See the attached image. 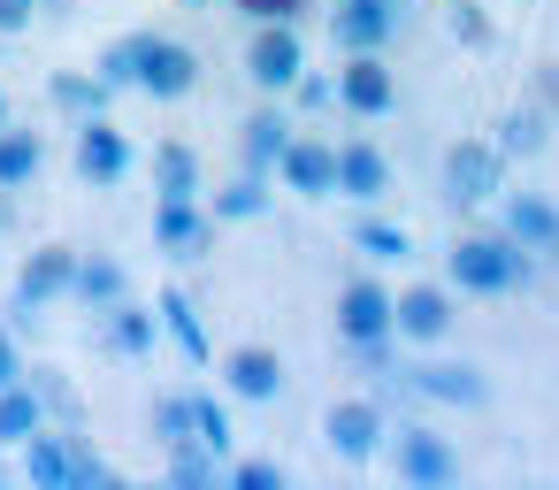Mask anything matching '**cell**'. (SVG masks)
Wrapping results in <instances>:
<instances>
[{
    "label": "cell",
    "instance_id": "46",
    "mask_svg": "<svg viewBox=\"0 0 559 490\" xmlns=\"http://www.w3.org/2000/svg\"><path fill=\"white\" fill-rule=\"evenodd\" d=\"M9 475H16V467H9V444H0V482H9Z\"/></svg>",
    "mask_w": 559,
    "mask_h": 490
},
{
    "label": "cell",
    "instance_id": "26",
    "mask_svg": "<svg viewBox=\"0 0 559 490\" xmlns=\"http://www.w3.org/2000/svg\"><path fill=\"white\" fill-rule=\"evenodd\" d=\"M131 291V276H123V261L116 253H78V276H70V299L93 314V307H108V299H123Z\"/></svg>",
    "mask_w": 559,
    "mask_h": 490
},
{
    "label": "cell",
    "instance_id": "22",
    "mask_svg": "<svg viewBox=\"0 0 559 490\" xmlns=\"http://www.w3.org/2000/svg\"><path fill=\"white\" fill-rule=\"evenodd\" d=\"M154 314H162V337L192 360V368H207L215 360V345H207V322H200V307H192V291H177V284H162L154 291Z\"/></svg>",
    "mask_w": 559,
    "mask_h": 490
},
{
    "label": "cell",
    "instance_id": "20",
    "mask_svg": "<svg viewBox=\"0 0 559 490\" xmlns=\"http://www.w3.org/2000/svg\"><path fill=\"white\" fill-rule=\"evenodd\" d=\"M223 391L246 398V406H269V398L284 391V360H276L269 345H230V352H223Z\"/></svg>",
    "mask_w": 559,
    "mask_h": 490
},
{
    "label": "cell",
    "instance_id": "25",
    "mask_svg": "<svg viewBox=\"0 0 559 490\" xmlns=\"http://www.w3.org/2000/svg\"><path fill=\"white\" fill-rule=\"evenodd\" d=\"M39 169H47V139L39 131H16V116H9V123H0V192L39 184Z\"/></svg>",
    "mask_w": 559,
    "mask_h": 490
},
{
    "label": "cell",
    "instance_id": "31",
    "mask_svg": "<svg viewBox=\"0 0 559 490\" xmlns=\"http://www.w3.org/2000/svg\"><path fill=\"white\" fill-rule=\"evenodd\" d=\"M39 421H47V406H39V391H32V383H0V444L16 452Z\"/></svg>",
    "mask_w": 559,
    "mask_h": 490
},
{
    "label": "cell",
    "instance_id": "13",
    "mask_svg": "<svg viewBox=\"0 0 559 490\" xmlns=\"http://www.w3.org/2000/svg\"><path fill=\"white\" fill-rule=\"evenodd\" d=\"M215 246V215L207 200H154V253L169 261H200Z\"/></svg>",
    "mask_w": 559,
    "mask_h": 490
},
{
    "label": "cell",
    "instance_id": "12",
    "mask_svg": "<svg viewBox=\"0 0 559 490\" xmlns=\"http://www.w3.org/2000/svg\"><path fill=\"white\" fill-rule=\"evenodd\" d=\"M322 437H330V452L337 459H376L383 452V437H391V414L376 406V398H337L330 414H322Z\"/></svg>",
    "mask_w": 559,
    "mask_h": 490
},
{
    "label": "cell",
    "instance_id": "43",
    "mask_svg": "<svg viewBox=\"0 0 559 490\" xmlns=\"http://www.w3.org/2000/svg\"><path fill=\"white\" fill-rule=\"evenodd\" d=\"M9 230H24V207H16V192H0V238Z\"/></svg>",
    "mask_w": 559,
    "mask_h": 490
},
{
    "label": "cell",
    "instance_id": "29",
    "mask_svg": "<svg viewBox=\"0 0 559 490\" xmlns=\"http://www.w3.org/2000/svg\"><path fill=\"white\" fill-rule=\"evenodd\" d=\"M207 215H215V223H253V215H269V177L238 169L223 192H207Z\"/></svg>",
    "mask_w": 559,
    "mask_h": 490
},
{
    "label": "cell",
    "instance_id": "40",
    "mask_svg": "<svg viewBox=\"0 0 559 490\" xmlns=\"http://www.w3.org/2000/svg\"><path fill=\"white\" fill-rule=\"evenodd\" d=\"M528 100L559 123V62H536V77H528Z\"/></svg>",
    "mask_w": 559,
    "mask_h": 490
},
{
    "label": "cell",
    "instance_id": "14",
    "mask_svg": "<svg viewBox=\"0 0 559 490\" xmlns=\"http://www.w3.org/2000/svg\"><path fill=\"white\" fill-rule=\"evenodd\" d=\"M93 330H100V345L116 360H154V345H162V314H146L131 291L108 299V307H93Z\"/></svg>",
    "mask_w": 559,
    "mask_h": 490
},
{
    "label": "cell",
    "instance_id": "35",
    "mask_svg": "<svg viewBox=\"0 0 559 490\" xmlns=\"http://www.w3.org/2000/svg\"><path fill=\"white\" fill-rule=\"evenodd\" d=\"M169 482H177V490H207V482H223V467H215L207 444H177V452H169Z\"/></svg>",
    "mask_w": 559,
    "mask_h": 490
},
{
    "label": "cell",
    "instance_id": "3",
    "mask_svg": "<svg viewBox=\"0 0 559 490\" xmlns=\"http://www.w3.org/2000/svg\"><path fill=\"white\" fill-rule=\"evenodd\" d=\"M131 55H139L131 93H146V100H185L200 85V55L185 39H169V32H131Z\"/></svg>",
    "mask_w": 559,
    "mask_h": 490
},
{
    "label": "cell",
    "instance_id": "19",
    "mask_svg": "<svg viewBox=\"0 0 559 490\" xmlns=\"http://www.w3.org/2000/svg\"><path fill=\"white\" fill-rule=\"evenodd\" d=\"M292 131H299V116H292V108H276V100H269V108H253V116L238 123V169L269 177V169H276V154L292 146Z\"/></svg>",
    "mask_w": 559,
    "mask_h": 490
},
{
    "label": "cell",
    "instance_id": "1",
    "mask_svg": "<svg viewBox=\"0 0 559 490\" xmlns=\"http://www.w3.org/2000/svg\"><path fill=\"white\" fill-rule=\"evenodd\" d=\"M528 276H536V253L513 246L506 230H467V238H452V253H444V284L467 291V299H506V291H521Z\"/></svg>",
    "mask_w": 559,
    "mask_h": 490
},
{
    "label": "cell",
    "instance_id": "44",
    "mask_svg": "<svg viewBox=\"0 0 559 490\" xmlns=\"http://www.w3.org/2000/svg\"><path fill=\"white\" fill-rule=\"evenodd\" d=\"M39 16H55V24H70V16H78V0H39Z\"/></svg>",
    "mask_w": 559,
    "mask_h": 490
},
{
    "label": "cell",
    "instance_id": "30",
    "mask_svg": "<svg viewBox=\"0 0 559 490\" xmlns=\"http://www.w3.org/2000/svg\"><path fill=\"white\" fill-rule=\"evenodd\" d=\"M353 246H360L368 261H391V268H399V261H414V230H406V223H391V215H360V223H353Z\"/></svg>",
    "mask_w": 559,
    "mask_h": 490
},
{
    "label": "cell",
    "instance_id": "39",
    "mask_svg": "<svg viewBox=\"0 0 559 490\" xmlns=\"http://www.w3.org/2000/svg\"><path fill=\"white\" fill-rule=\"evenodd\" d=\"M452 39L460 47H490V16L475 9V0H452Z\"/></svg>",
    "mask_w": 559,
    "mask_h": 490
},
{
    "label": "cell",
    "instance_id": "10",
    "mask_svg": "<svg viewBox=\"0 0 559 490\" xmlns=\"http://www.w3.org/2000/svg\"><path fill=\"white\" fill-rule=\"evenodd\" d=\"M269 177H276L284 192H299V200H337V146L314 139V131H292V146L276 154Z\"/></svg>",
    "mask_w": 559,
    "mask_h": 490
},
{
    "label": "cell",
    "instance_id": "9",
    "mask_svg": "<svg viewBox=\"0 0 559 490\" xmlns=\"http://www.w3.org/2000/svg\"><path fill=\"white\" fill-rule=\"evenodd\" d=\"M452 322H460L452 284H406V291H391V337H406V345H444Z\"/></svg>",
    "mask_w": 559,
    "mask_h": 490
},
{
    "label": "cell",
    "instance_id": "11",
    "mask_svg": "<svg viewBox=\"0 0 559 490\" xmlns=\"http://www.w3.org/2000/svg\"><path fill=\"white\" fill-rule=\"evenodd\" d=\"M337 108H345L353 123H383V116L399 108L391 62H383V55H345V70H337Z\"/></svg>",
    "mask_w": 559,
    "mask_h": 490
},
{
    "label": "cell",
    "instance_id": "4",
    "mask_svg": "<svg viewBox=\"0 0 559 490\" xmlns=\"http://www.w3.org/2000/svg\"><path fill=\"white\" fill-rule=\"evenodd\" d=\"M406 32V0H330V47L337 55H391Z\"/></svg>",
    "mask_w": 559,
    "mask_h": 490
},
{
    "label": "cell",
    "instance_id": "28",
    "mask_svg": "<svg viewBox=\"0 0 559 490\" xmlns=\"http://www.w3.org/2000/svg\"><path fill=\"white\" fill-rule=\"evenodd\" d=\"M24 383L39 391V406H47V421H62V429H85V398H78V383H70V368H55V360H39V368H24Z\"/></svg>",
    "mask_w": 559,
    "mask_h": 490
},
{
    "label": "cell",
    "instance_id": "36",
    "mask_svg": "<svg viewBox=\"0 0 559 490\" xmlns=\"http://www.w3.org/2000/svg\"><path fill=\"white\" fill-rule=\"evenodd\" d=\"M330 108H337V77L299 70V77H292V116H330Z\"/></svg>",
    "mask_w": 559,
    "mask_h": 490
},
{
    "label": "cell",
    "instance_id": "21",
    "mask_svg": "<svg viewBox=\"0 0 559 490\" xmlns=\"http://www.w3.org/2000/svg\"><path fill=\"white\" fill-rule=\"evenodd\" d=\"M383 192H391V162H383V146H376V139H345V146H337V200L376 207Z\"/></svg>",
    "mask_w": 559,
    "mask_h": 490
},
{
    "label": "cell",
    "instance_id": "5",
    "mask_svg": "<svg viewBox=\"0 0 559 490\" xmlns=\"http://www.w3.org/2000/svg\"><path fill=\"white\" fill-rule=\"evenodd\" d=\"M391 467H399V482H414V490H444V482H460V444H452L444 429H429V421H399Z\"/></svg>",
    "mask_w": 559,
    "mask_h": 490
},
{
    "label": "cell",
    "instance_id": "2",
    "mask_svg": "<svg viewBox=\"0 0 559 490\" xmlns=\"http://www.w3.org/2000/svg\"><path fill=\"white\" fill-rule=\"evenodd\" d=\"M70 276H78V246H39V253H24V268H16V284H9V330H39V314L55 307V299H70Z\"/></svg>",
    "mask_w": 559,
    "mask_h": 490
},
{
    "label": "cell",
    "instance_id": "24",
    "mask_svg": "<svg viewBox=\"0 0 559 490\" xmlns=\"http://www.w3.org/2000/svg\"><path fill=\"white\" fill-rule=\"evenodd\" d=\"M47 108H55V116H70V123H85V116H108V108H116V93H108L93 70H55V77H47Z\"/></svg>",
    "mask_w": 559,
    "mask_h": 490
},
{
    "label": "cell",
    "instance_id": "15",
    "mask_svg": "<svg viewBox=\"0 0 559 490\" xmlns=\"http://www.w3.org/2000/svg\"><path fill=\"white\" fill-rule=\"evenodd\" d=\"M406 383L421 406H490V375L475 360H421V368H406Z\"/></svg>",
    "mask_w": 559,
    "mask_h": 490
},
{
    "label": "cell",
    "instance_id": "42",
    "mask_svg": "<svg viewBox=\"0 0 559 490\" xmlns=\"http://www.w3.org/2000/svg\"><path fill=\"white\" fill-rule=\"evenodd\" d=\"M0 383H24V352H16V330L0 322Z\"/></svg>",
    "mask_w": 559,
    "mask_h": 490
},
{
    "label": "cell",
    "instance_id": "17",
    "mask_svg": "<svg viewBox=\"0 0 559 490\" xmlns=\"http://www.w3.org/2000/svg\"><path fill=\"white\" fill-rule=\"evenodd\" d=\"M146 184H154V200H200V192H207V162H200V146H192V139H154V154H146Z\"/></svg>",
    "mask_w": 559,
    "mask_h": 490
},
{
    "label": "cell",
    "instance_id": "18",
    "mask_svg": "<svg viewBox=\"0 0 559 490\" xmlns=\"http://www.w3.org/2000/svg\"><path fill=\"white\" fill-rule=\"evenodd\" d=\"M337 337L345 345H368V337H391V284H376V276H353L345 291H337Z\"/></svg>",
    "mask_w": 559,
    "mask_h": 490
},
{
    "label": "cell",
    "instance_id": "16",
    "mask_svg": "<svg viewBox=\"0 0 559 490\" xmlns=\"http://www.w3.org/2000/svg\"><path fill=\"white\" fill-rule=\"evenodd\" d=\"M498 230L528 246L536 261H559V207L544 192H498Z\"/></svg>",
    "mask_w": 559,
    "mask_h": 490
},
{
    "label": "cell",
    "instance_id": "8",
    "mask_svg": "<svg viewBox=\"0 0 559 490\" xmlns=\"http://www.w3.org/2000/svg\"><path fill=\"white\" fill-rule=\"evenodd\" d=\"M78 131V177L93 184V192H116L131 169H139V146L116 131V116H85V123H70Z\"/></svg>",
    "mask_w": 559,
    "mask_h": 490
},
{
    "label": "cell",
    "instance_id": "33",
    "mask_svg": "<svg viewBox=\"0 0 559 490\" xmlns=\"http://www.w3.org/2000/svg\"><path fill=\"white\" fill-rule=\"evenodd\" d=\"M185 398H192V444H207V452L223 459V452L238 444V437H230V406H223L215 391H185Z\"/></svg>",
    "mask_w": 559,
    "mask_h": 490
},
{
    "label": "cell",
    "instance_id": "6",
    "mask_svg": "<svg viewBox=\"0 0 559 490\" xmlns=\"http://www.w3.org/2000/svg\"><path fill=\"white\" fill-rule=\"evenodd\" d=\"M506 192V154L490 139H452L444 146V200L452 207H483Z\"/></svg>",
    "mask_w": 559,
    "mask_h": 490
},
{
    "label": "cell",
    "instance_id": "32",
    "mask_svg": "<svg viewBox=\"0 0 559 490\" xmlns=\"http://www.w3.org/2000/svg\"><path fill=\"white\" fill-rule=\"evenodd\" d=\"M146 429H154V444H162V452L192 444V398H185V391H162V398L146 406Z\"/></svg>",
    "mask_w": 559,
    "mask_h": 490
},
{
    "label": "cell",
    "instance_id": "7",
    "mask_svg": "<svg viewBox=\"0 0 559 490\" xmlns=\"http://www.w3.org/2000/svg\"><path fill=\"white\" fill-rule=\"evenodd\" d=\"M299 70H307V39H299V24H253V39H246V77H253L269 100H284Z\"/></svg>",
    "mask_w": 559,
    "mask_h": 490
},
{
    "label": "cell",
    "instance_id": "45",
    "mask_svg": "<svg viewBox=\"0 0 559 490\" xmlns=\"http://www.w3.org/2000/svg\"><path fill=\"white\" fill-rule=\"evenodd\" d=\"M177 9H223V0H177Z\"/></svg>",
    "mask_w": 559,
    "mask_h": 490
},
{
    "label": "cell",
    "instance_id": "34",
    "mask_svg": "<svg viewBox=\"0 0 559 490\" xmlns=\"http://www.w3.org/2000/svg\"><path fill=\"white\" fill-rule=\"evenodd\" d=\"M108 482H123V475L93 452V437H85V429H70V490H108Z\"/></svg>",
    "mask_w": 559,
    "mask_h": 490
},
{
    "label": "cell",
    "instance_id": "23",
    "mask_svg": "<svg viewBox=\"0 0 559 490\" xmlns=\"http://www.w3.org/2000/svg\"><path fill=\"white\" fill-rule=\"evenodd\" d=\"M16 452H24V467H16L24 482H39V490H70V429H62V421H39Z\"/></svg>",
    "mask_w": 559,
    "mask_h": 490
},
{
    "label": "cell",
    "instance_id": "38",
    "mask_svg": "<svg viewBox=\"0 0 559 490\" xmlns=\"http://www.w3.org/2000/svg\"><path fill=\"white\" fill-rule=\"evenodd\" d=\"M230 9H238L246 24H299L314 0H230Z\"/></svg>",
    "mask_w": 559,
    "mask_h": 490
},
{
    "label": "cell",
    "instance_id": "27",
    "mask_svg": "<svg viewBox=\"0 0 559 490\" xmlns=\"http://www.w3.org/2000/svg\"><path fill=\"white\" fill-rule=\"evenodd\" d=\"M544 139H551V116H544L536 100H521V108L498 116V139H490V146H498L506 162H528V154H544Z\"/></svg>",
    "mask_w": 559,
    "mask_h": 490
},
{
    "label": "cell",
    "instance_id": "41",
    "mask_svg": "<svg viewBox=\"0 0 559 490\" xmlns=\"http://www.w3.org/2000/svg\"><path fill=\"white\" fill-rule=\"evenodd\" d=\"M39 24V0H0V39H24Z\"/></svg>",
    "mask_w": 559,
    "mask_h": 490
},
{
    "label": "cell",
    "instance_id": "37",
    "mask_svg": "<svg viewBox=\"0 0 559 490\" xmlns=\"http://www.w3.org/2000/svg\"><path fill=\"white\" fill-rule=\"evenodd\" d=\"M230 490H284V459H269V452L238 459V467H230Z\"/></svg>",
    "mask_w": 559,
    "mask_h": 490
},
{
    "label": "cell",
    "instance_id": "47",
    "mask_svg": "<svg viewBox=\"0 0 559 490\" xmlns=\"http://www.w3.org/2000/svg\"><path fill=\"white\" fill-rule=\"evenodd\" d=\"M0 123H9V93H0Z\"/></svg>",
    "mask_w": 559,
    "mask_h": 490
}]
</instances>
